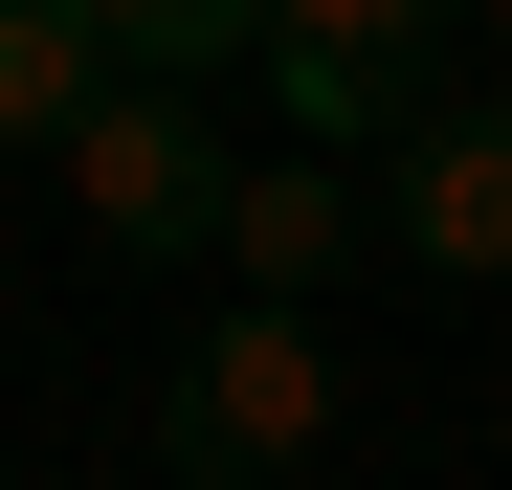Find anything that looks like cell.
Instances as JSON below:
<instances>
[{"label": "cell", "mask_w": 512, "mask_h": 490, "mask_svg": "<svg viewBox=\"0 0 512 490\" xmlns=\"http://www.w3.org/2000/svg\"><path fill=\"white\" fill-rule=\"evenodd\" d=\"M312 446H334V335L312 312H223V335L156 379V468L179 490H290Z\"/></svg>", "instance_id": "cell-1"}, {"label": "cell", "mask_w": 512, "mask_h": 490, "mask_svg": "<svg viewBox=\"0 0 512 490\" xmlns=\"http://www.w3.org/2000/svg\"><path fill=\"white\" fill-rule=\"evenodd\" d=\"M245 90L290 112V156H334V179H357V156H401L423 112H446V23H423V0H290Z\"/></svg>", "instance_id": "cell-2"}, {"label": "cell", "mask_w": 512, "mask_h": 490, "mask_svg": "<svg viewBox=\"0 0 512 490\" xmlns=\"http://www.w3.org/2000/svg\"><path fill=\"white\" fill-rule=\"evenodd\" d=\"M67 201H90V245H112V268H201V245H223V201H245V156H223L201 112L112 90L90 134H67Z\"/></svg>", "instance_id": "cell-3"}, {"label": "cell", "mask_w": 512, "mask_h": 490, "mask_svg": "<svg viewBox=\"0 0 512 490\" xmlns=\"http://www.w3.org/2000/svg\"><path fill=\"white\" fill-rule=\"evenodd\" d=\"M379 245L446 268V290H490V268H512V112H423V134L379 156Z\"/></svg>", "instance_id": "cell-4"}, {"label": "cell", "mask_w": 512, "mask_h": 490, "mask_svg": "<svg viewBox=\"0 0 512 490\" xmlns=\"http://www.w3.org/2000/svg\"><path fill=\"white\" fill-rule=\"evenodd\" d=\"M357 245H379V201L334 179V156H245V201H223V268H245V312H312Z\"/></svg>", "instance_id": "cell-5"}, {"label": "cell", "mask_w": 512, "mask_h": 490, "mask_svg": "<svg viewBox=\"0 0 512 490\" xmlns=\"http://www.w3.org/2000/svg\"><path fill=\"white\" fill-rule=\"evenodd\" d=\"M90 23H112V90L201 112V90H245V67H268V23H290V0H90Z\"/></svg>", "instance_id": "cell-6"}, {"label": "cell", "mask_w": 512, "mask_h": 490, "mask_svg": "<svg viewBox=\"0 0 512 490\" xmlns=\"http://www.w3.org/2000/svg\"><path fill=\"white\" fill-rule=\"evenodd\" d=\"M90 112H112V23H90V0H0V134L67 156Z\"/></svg>", "instance_id": "cell-7"}, {"label": "cell", "mask_w": 512, "mask_h": 490, "mask_svg": "<svg viewBox=\"0 0 512 490\" xmlns=\"http://www.w3.org/2000/svg\"><path fill=\"white\" fill-rule=\"evenodd\" d=\"M490 67H512V0H490Z\"/></svg>", "instance_id": "cell-8"}]
</instances>
